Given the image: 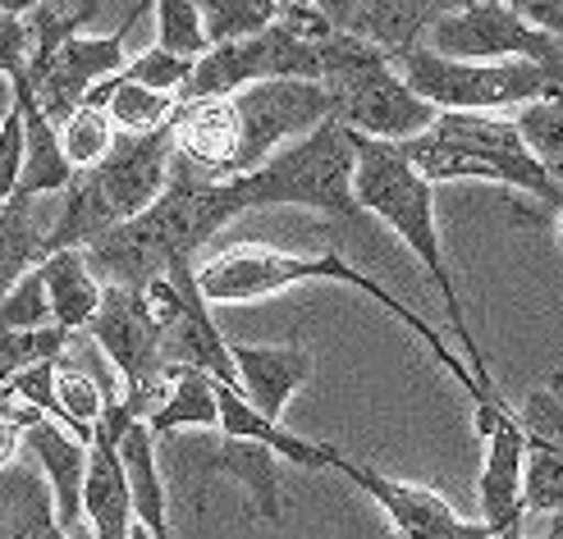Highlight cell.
<instances>
[{
    "mask_svg": "<svg viewBox=\"0 0 563 539\" xmlns=\"http://www.w3.org/2000/svg\"><path fill=\"white\" fill-rule=\"evenodd\" d=\"M247 211V196L239 179H220L207 183L192 169L175 160L170 188L161 192V202L143 211L129 224H115L110 234L88 243V266L106 283H124V289H147L161 274H184L197 270L192 257L220 234L230 220Z\"/></svg>",
    "mask_w": 563,
    "mask_h": 539,
    "instance_id": "6da1fadb",
    "label": "cell"
},
{
    "mask_svg": "<svg viewBox=\"0 0 563 539\" xmlns=\"http://www.w3.org/2000/svg\"><path fill=\"white\" fill-rule=\"evenodd\" d=\"M317 279H330V283H349V289L357 293H367L372 302H380L385 311L399 325H408L421 344L431 348V357L444 366L449 375H454L463 389H467V398L472 407H482V403H495L499 393L486 389L482 380L472 375V366L444 344V338L417 316L412 306H404L399 297H394L385 283H376L372 274H362L353 270L340 251H321V257H289V251H275V247H262V243H239V247H224L216 251L211 261L197 266V283H202V297L207 302H257V297H271L279 289H294V283H317Z\"/></svg>",
    "mask_w": 563,
    "mask_h": 539,
    "instance_id": "7a4b0ae2",
    "label": "cell"
},
{
    "mask_svg": "<svg viewBox=\"0 0 563 539\" xmlns=\"http://www.w3.org/2000/svg\"><path fill=\"white\" fill-rule=\"evenodd\" d=\"M353 147H357V206L367 215H376V220H385L389 229L404 238V247L421 261V270L431 274V283L444 297L449 321H454L463 361L472 366V375L482 380L486 389H495L490 366H486L482 348H476V338H472L459 283L444 266V247H440V229H435V183L421 179L417 169L399 156L394 142H376V137L353 133Z\"/></svg>",
    "mask_w": 563,
    "mask_h": 539,
    "instance_id": "3957f363",
    "label": "cell"
},
{
    "mask_svg": "<svg viewBox=\"0 0 563 539\" xmlns=\"http://www.w3.org/2000/svg\"><path fill=\"white\" fill-rule=\"evenodd\" d=\"M175 175V128L156 133H120L115 151L101 165L78 169L60 192V215L51 224L46 257L65 247H88L115 224H129L161 202Z\"/></svg>",
    "mask_w": 563,
    "mask_h": 539,
    "instance_id": "277c9868",
    "label": "cell"
},
{
    "mask_svg": "<svg viewBox=\"0 0 563 539\" xmlns=\"http://www.w3.org/2000/svg\"><path fill=\"white\" fill-rule=\"evenodd\" d=\"M394 147L431 183L482 179V183H504V188L531 192L550 206L563 202V188L550 179V169L531 156V147L518 133V120H504L495 110H440L427 133L394 142Z\"/></svg>",
    "mask_w": 563,
    "mask_h": 539,
    "instance_id": "5b68a950",
    "label": "cell"
},
{
    "mask_svg": "<svg viewBox=\"0 0 563 539\" xmlns=\"http://www.w3.org/2000/svg\"><path fill=\"white\" fill-rule=\"evenodd\" d=\"M325 88L334 97V124L376 142H408L435 124L440 110L421 101L394 55L357 33L325 37Z\"/></svg>",
    "mask_w": 563,
    "mask_h": 539,
    "instance_id": "8992f818",
    "label": "cell"
},
{
    "mask_svg": "<svg viewBox=\"0 0 563 539\" xmlns=\"http://www.w3.org/2000/svg\"><path fill=\"white\" fill-rule=\"evenodd\" d=\"M247 211L302 206L321 215H357V147L344 124L325 120L307 137L279 147L262 169L239 175Z\"/></svg>",
    "mask_w": 563,
    "mask_h": 539,
    "instance_id": "52a82bcc",
    "label": "cell"
},
{
    "mask_svg": "<svg viewBox=\"0 0 563 539\" xmlns=\"http://www.w3.org/2000/svg\"><path fill=\"white\" fill-rule=\"evenodd\" d=\"M408 88L435 110H509L563 92V65L541 60H449L431 46L394 55Z\"/></svg>",
    "mask_w": 563,
    "mask_h": 539,
    "instance_id": "ba28073f",
    "label": "cell"
},
{
    "mask_svg": "<svg viewBox=\"0 0 563 539\" xmlns=\"http://www.w3.org/2000/svg\"><path fill=\"white\" fill-rule=\"evenodd\" d=\"M275 78H325V37H312L294 27L289 19L271 23L266 33L243 37V42H220L202 60L192 65L188 88L179 101H207V97H234L252 82H275Z\"/></svg>",
    "mask_w": 563,
    "mask_h": 539,
    "instance_id": "9c48e42d",
    "label": "cell"
},
{
    "mask_svg": "<svg viewBox=\"0 0 563 539\" xmlns=\"http://www.w3.org/2000/svg\"><path fill=\"white\" fill-rule=\"evenodd\" d=\"M92 344L115 366L124 380V403L137 420H147L152 407L161 403L165 389V366H170V338L143 289H124V283H106V297L97 321L82 329Z\"/></svg>",
    "mask_w": 563,
    "mask_h": 539,
    "instance_id": "30bf717a",
    "label": "cell"
},
{
    "mask_svg": "<svg viewBox=\"0 0 563 539\" xmlns=\"http://www.w3.org/2000/svg\"><path fill=\"white\" fill-rule=\"evenodd\" d=\"M239 105V124H243V147L234 179L262 169L279 147L307 137L334 120V97L325 82H307V78H275V82H252V88L234 92Z\"/></svg>",
    "mask_w": 563,
    "mask_h": 539,
    "instance_id": "8fae6325",
    "label": "cell"
},
{
    "mask_svg": "<svg viewBox=\"0 0 563 539\" xmlns=\"http://www.w3.org/2000/svg\"><path fill=\"white\" fill-rule=\"evenodd\" d=\"M431 50L449 60H541L563 65V37L531 27L504 0H476V5L449 14L431 27Z\"/></svg>",
    "mask_w": 563,
    "mask_h": 539,
    "instance_id": "7c38bea8",
    "label": "cell"
},
{
    "mask_svg": "<svg viewBox=\"0 0 563 539\" xmlns=\"http://www.w3.org/2000/svg\"><path fill=\"white\" fill-rule=\"evenodd\" d=\"M133 23H137V10L124 14V23L115 27V33H92V37L78 33V37H69L60 50H55L46 65L27 69V74H33L37 101H42L46 115L55 120V128H60L74 110L92 97L97 82H106V78H115V74L129 69V50L124 46H129Z\"/></svg>",
    "mask_w": 563,
    "mask_h": 539,
    "instance_id": "4fadbf2b",
    "label": "cell"
},
{
    "mask_svg": "<svg viewBox=\"0 0 563 539\" xmlns=\"http://www.w3.org/2000/svg\"><path fill=\"white\" fill-rule=\"evenodd\" d=\"M106 380V412L97 420V435L88 443V485H82V517H88L92 539H133V490H129V471L120 458V439L137 420L129 403L115 393V384Z\"/></svg>",
    "mask_w": 563,
    "mask_h": 539,
    "instance_id": "5bb4252c",
    "label": "cell"
},
{
    "mask_svg": "<svg viewBox=\"0 0 563 539\" xmlns=\"http://www.w3.org/2000/svg\"><path fill=\"white\" fill-rule=\"evenodd\" d=\"M476 430L486 439V467L476 480V494H482V521L504 535L527 521V498H522V475H527V435L518 412L495 398L476 407Z\"/></svg>",
    "mask_w": 563,
    "mask_h": 539,
    "instance_id": "9a60e30c",
    "label": "cell"
},
{
    "mask_svg": "<svg viewBox=\"0 0 563 539\" xmlns=\"http://www.w3.org/2000/svg\"><path fill=\"white\" fill-rule=\"evenodd\" d=\"M340 475H349L357 490H367L380 503V513L389 517L399 539H495V530L486 521H463L454 507L427 485H408V480L380 475L376 467L353 462V458L340 462Z\"/></svg>",
    "mask_w": 563,
    "mask_h": 539,
    "instance_id": "2e32d148",
    "label": "cell"
},
{
    "mask_svg": "<svg viewBox=\"0 0 563 539\" xmlns=\"http://www.w3.org/2000/svg\"><path fill=\"white\" fill-rule=\"evenodd\" d=\"M170 128H175V160L184 169H192V175L207 183L234 179L239 147H243V124H239L234 97L179 101Z\"/></svg>",
    "mask_w": 563,
    "mask_h": 539,
    "instance_id": "e0dca14e",
    "label": "cell"
},
{
    "mask_svg": "<svg viewBox=\"0 0 563 539\" xmlns=\"http://www.w3.org/2000/svg\"><path fill=\"white\" fill-rule=\"evenodd\" d=\"M27 452L37 458L46 485L55 494V517L60 526L82 539L88 530V517H82V485H88V443L78 435H69L65 425H55L51 416H33L27 420Z\"/></svg>",
    "mask_w": 563,
    "mask_h": 539,
    "instance_id": "ac0fdd59",
    "label": "cell"
},
{
    "mask_svg": "<svg viewBox=\"0 0 563 539\" xmlns=\"http://www.w3.org/2000/svg\"><path fill=\"white\" fill-rule=\"evenodd\" d=\"M216 398H220V430L230 435V439L266 443V448H275L285 462H294V467H302V471H340V462H344L340 448H334V443H312V439L285 430L279 420H271V416H262L257 407H252L243 389L216 380Z\"/></svg>",
    "mask_w": 563,
    "mask_h": 539,
    "instance_id": "d6986e66",
    "label": "cell"
},
{
    "mask_svg": "<svg viewBox=\"0 0 563 539\" xmlns=\"http://www.w3.org/2000/svg\"><path fill=\"white\" fill-rule=\"evenodd\" d=\"M239 389L262 416L279 420L294 393L312 380V357L302 348H252V344H230Z\"/></svg>",
    "mask_w": 563,
    "mask_h": 539,
    "instance_id": "ffe728a7",
    "label": "cell"
},
{
    "mask_svg": "<svg viewBox=\"0 0 563 539\" xmlns=\"http://www.w3.org/2000/svg\"><path fill=\"white\" fill-rule=\"evenodd\" d=\"M152 435L165 439L175 430H211L220 425V398H216V375L192 361H170L165 366V389L161 403L147 416Z\"/></svg>",
    "mask_w": 563,
    "mask_h": 539,
    "instance_id": "44dd1931",
    "label": "cell"
},
{
    "mask_svg": "<svg viewBox=\"0 0 563 539\" xmlns=\"http://www.w3.org/2000/svg\"><path fill=\"white\" fill-rule=\"evenodd\" d=\"M467 5H476V0H362L353 33L385 46L389 55H404L417 46L421 33H431L440 19Z\"/></svg>",
    "mask_w": 563,
    "mask_h": 539,
    "instance_id": "7402d4cb",
    "label": "cell"
},
{
    "mask_svg": "<svg viewBox=\"0 0 563 539\" xmlns=\"http://www.w3.org/2000/svg\"><path fill=\"white\" fill-rule=\"evenodd\" d=\"M0 539H74L55 517V494L33 467L0 471Z\"/></svg>",
    "mask_w": 563,
    "mask_h": 539,
    "instance_id": "603a6c76",
    "label": "cell"
},
{
    "mask_svg": "<svg viewBox=\"0 0 563 539\" xmlns=\"http://www.w3.org/2000/svg\"><path fill=\"white\" fill-rule=\"evenodd\" d=\"M279 452L266 443H252V439H230L224 435L220 448L211 452L207 475H230L247 490L252 503V517H262L266 526L285 521V498H279V471H275Z\"/></svg>",
    "mask_w": 563,
    "mask_h": 539,
    "instance_id": "cb8c5ba5",
    "label": "cell"
},
{
    "mask_svg": "<svg viewBox=\"0 0 563 539\" xmlns=\"http://www.w3.org/2000/svg\"><path fill=\"white\" fill-rule=\"evenodd\" d=\"M37 270H42V279H46V297H51L55 325L82 334V329L97 321L101 297H106V289L97 283V274H92V266H88V251H82V247L51 251V257H46Z\"/></svg>",
    "mask_w": 563,
    "mask_h": 539,
    "instance_id": "d4e9b609",
    "label": "cell"
},
{
    "mask_svg": "<svg viewBox=\"0 0 563 539\" xmlns=\"http://www.w3.org/2000/svg\"><path fill=\"white\" fill-rule=\"evenodd\" d=\"M120 458L129 471V490H133V517L152 530V539H175L170 535V490L161 480V462H156V435L147 420H133L124 439H120Z\"/></svg>",
    "mask_w": 563,
    "mask_h": 539,
    "instance_id": "484cf974",
    "label": "cell"
},
{
    "mask_svg": "<svg viewBox=\"0 0 563 539\" xmlns=\"http://www.w3.org/2000/svg\"><path fill=\"white\" fill-rule=\"evenodd\" d=\"M46 238L51 224L37 215V196L14 192L0 211V297H10L46 261Z\"/></svg>",
    "mask_w": 563,
    "mask_h": 539,
    "instance_id": "4316f807",
    "label": "cell"
},
{
    "mask_svg": "<svg viewBox=\"0 0 563 539\" xmlns=\"http://www.w3.org/2000/svg\"><path fill=\"white\" fill-rule=\"evenodd\" d=\"M82 105H101L106 115L115 120L120 133H156V128H170L175 110H179V97L143 88V82L129 78V74H115V78L97 82L92 97Z\"/></svg>",
    "mask_w": 563,
    "mask_h": 539,
    "instance_id": "83f0119b",
    "label": "cell"
},
{
    "mask_svg": "<svg viewBox=\"0 0 563 539\" xmlns=\"http://www.w3.org/2000/svg\"><path fill=\"white\" fill-rule=\"evenodd\" d=\"M97 10H101V0H42L27 14V27H33V69L46 65L69 37H78Z\"/></svg>",
    "mask_w": 563,
    "mask_h": 539,
    "instance_id": "f1b7e54d",
    "label": "cell"
},
{
    "mask_svg": "<svg viewBox=\"0 0 563 539\" xmlns=\"http://www.w3.org/2000/svg\"><path fill=\"white\" fill-rule=\"evenodd\" d=\"M82 344V334L65 329V325H42V329H14L0 334V384H10L19 371L37 361H60L69 357V348Z\"/></svg>",
    "mask_w": 563,
    "mask_h": 539,
    "instance_id": "f546056e",
    "label": "cell"
},
{
    "mask_svg": "<svg viewBox=\"0 0 563 539\" xmlns=\"http://www.w3.org/2000/svg\"><path fill=\"white\" fill-rule=\"evenodd\" d=\"M115 142H120V128L101 105H78L74 115L60 124V147H65V160L74 169L101 165L110 151H115Z\"/></svg>",
    "mask_w": 563,
    "mask_h": 539,
    "instance_id": "4dcf8cb0",
    "label": "cell"
},
{
    "mask_svg": "<svg viewBox=\"0 0 563 539\" xmlns=\"http://www.w3.org/2000/svg\"><path fill=\"white\" fill-rule=\"evenodd\" d=\"M207 14V37L211 46L220 42H243L266 33L271 23H279V0H197Z\"/></svg>",
    "mask_w": 563,
    "mask_h": 539,
    "instance_id": "1f68e13d",
    "label": "cell"
},
{
    "mask_svg": "<svg viewBox=\"0 0 563 539\" xmlns=\"http://www.w3.org/2000/svg\"><path fill=\"white\" fill-rule=\"evenodd\" d=\"M518 133L531 147V156L550 169V179L563 188V92L522 105L518 110Z\"/></svg>",
    "mask_w": 563,
    "mask_h": 539,
    "instance_id": "d6a6232c",
    "label": "cell"
},
{
    "mask_svg": "<svg viewBox=\"0 0 563 539\" xmlns=\"http://www.w3.org/2000/svg\"><path fill=\"white\" fill-rule=\"evenodd\" d=\"M60 403H65V425L69 435H78L82 443H92L97 420L106 412V380H97L82 366H69V357H60Z\"/></svg>",
    "mask_w": 563,
    "mask_h": 539,
    "instance_id": "836d02e7",
    "label": "cell"
},
{
    "mask_svg": "<svg viewBox=\"0 0 563 539\" xmlns=\"http://www.w3.org/2000/svg\"><path fill=\"white\" fill-rule=\"evenodd\" d=\"M156 46L179 50L188 60H202L211 50L202 5L197 0H156Z\"/></svg>",
    "mask_w": 563,
    "mask_h": 539,
    "instance_id": "e575fe53",
    "label": "cell"
},
{
    "mask_svg": "<svg viewBox=\"0 0 563 539\" xmlns=\"http://www.w3.org/2000/svg\"><path fill=\"white\" fill-rule=\"evenodd\" d=\"M527 513H559L563 507V452L545 443H527V475H522Z\"/></svg>",
    "mask_w": 563,
    "mask_h": 539,
    "instance_id": "d590c367",
    "label": "cell"
},
{
    "mask_svg": "<svg viewBox=\"0 0 563 539\" xmlns=\"http://www.w3.org/2000/svg\"><path fill=\"white\" fill-rule=\"evenodd\" d=\"M10 398L23 403V407H33L42 416H51L55 425H65V403H60V361H37V366H27V371H19L10 384ZM69 430V425H65Z\"/></svg>",
    "mask_w": 563,
    "mask_h": 539,
    "instance_id": "8d00e7d4",
    "label": "cell"
},
{
    "mask_svg": "<svg viewBox=\"0 0 563 539\" xmlns=\"http://www.w3.org/2000/svg\"><path fill=\"white\" fill-rule=\"evenodd\" d=\"M527 443H545L563 452V375H554L545 389H537L518 412Z\"/></svg>",
    "mask_w": 563,
    "mask_h": 539,
    "instance_id": "74e56055",
    "label": "cell"
},
{
    "mask_svg": "<svg viewBox=\"0 0 563 539\" xmlns=\"http://www.w3.org/2000/svg\"><path fill=\"white\" fill-rule=\"evenodd\" d=\"M55 325L51 316V297H46V279L42 270L27 274L10 297H0V334H14V329H42Z\"/></svg>",
    "mask_w": 563,
    "mask_h": 539,
    "instance_id": "f35d334b",
    "label": "cell"
},
{
    "mask_svg": "<svg viewBox=\"0 0 563 539\" xmlns=\"http://www.w3.org/2000/svg\"><path fill=\"white\" fill-rule=\"evenodd\" d=\"M192 65H197V60H188V55H179V50L152 46V50H143V55H133L124 74L137 78L143 88H156V92L179 97V92L188 88V78H192Z\"/></svg>",
    "mask_w": 563,
    "mask_h": 539,
    "instance_id": "ab89813d",
    "label": "cell"
},
{
    "mask_svg": "<svg viewBox=\"0 0 563 539\" xmlns=\"http://www.w3.org/2000/svg\"><path fill=\"white\" fill-rule=\"evenodd\" d=\"M23 165H27V120H23V105L14 97V110L0 124V196L19 192V179H23Z\"/></svg>",
    "mask_w": 563,
    "mask_h": 539,
    "instance_id": "60d3db41",
    "label": "cell"
},
{
    "mask_svg": "<svg viewBox=\"0 0 563 539\" xmlns=\"http://www.w3.org/2000/svg\"><path fill=\"white\" fill-rule=\"evenodd\" d=\"M33 69V27L23 14H0V74L19 78Z\"/></svg>",
    "mask_w": 563,
    "mask_h": 539,
    "instance_id": "b9f144b4",
    "label": "cell"
},
{
    "mask_svg": "<svg viewBox=\"0 0 563 539\" xmlns=\"http://www.w3.org/2000/svg\"><path fill=\"white\" fill-rule=\"evenodd\" d=\"M37 412L23 407L19 416H0V471H10L23 462V448H27V420Z\"/></svg>",
    "mask_w": 563,
    "mask_h": 539,
    "instance_id": "7bdbcfd3",
    "label": "cell"
},
{
    "mask_svg": "<svg viewBox=\"0 0 563 539\" xmlns=\"http://www.w3.org/2000/svg\"><path fill=\"white\" fill-rule=\"evenodd\" d=\"M514 14H522L531 27L563 37V0H504Z\"/></svg>",
    "mask_w": 563,
    "mask_h": 539,
    "instance_id": "ee69618b",
    "label": "cell"
},
{
    "mask_svg": "<svg viewBox=\"0 0 563 539\" xmlns=\"http://www.w3.org/2000/svg\"><path fill=\"white\" fill-rule=\"evenodd\" d=\"M10 110H14V78L0 74V124H5Z\"/></svg>",
    "mask_w": 563,
    "mask_h": 539,
    "instance_id": "f6af8a7d",
    "label": "cell"
},
{
    "mask_svg": "<svg viewBox=\"0 0 563 539\" xmlns=\"http://www.w3.org/2000/svg\"><path fill=\"white\" fill-rule=\"evenodd\" d=\"M42 0H0V14H33Z\"/></svg>",
    "mask_w": 563,
    "mask_h": 539,
    "instance_id": "bcb514c9",
    "label": "cell"
},
{
    "mask_svg": "<svg viewBox=\"0 0 563 539\" xmlns=\"http://www.w3.org/2000/svg\"><path fill=\"white\" fill-rule=\"evenodd\" d=\"M317 0H279V10H312Z\"/></svg>",
    "mask_w": 563,
    "mask_h": 539,
    "instance_id": "7dc6e473",
    "label": "cell"
},
{
    "mask_svg": "<svg viewBox=\"0 0 563 539\" xmlns=\"http://www.w3.org/2000/svg\"><path fill=\"white\" fill-rule=\"evenodd\" d=\"M537 539H563V521H550V530H545V535H537Z\"/></svg>",
    "mask_w": 563,
    "mask_h": 539,
    "instance_id": "c3c4849f",
    "label": "cell"
},
{
    "mask_svg": "<svg viewBox=\"0 0 563 539\" xmlns=\"http://www.w3.org/2000/svg\"><path fill=\"white\" fill-rule=\"evenodd\" d=\"M527 526V521H522ZM522 526H514V530H504V535H495V539H527V530Z\"/></svg>",
    "mask_w": 563,
    "mask_h": 539,
    "instance_id": "681fc988",
    "label": "cell"
},
{
    "mask_svg": "<svg viewBox=\"0 0 563 539\" xmlns=\"http://www.w3.org/2000/svg\"><path fill=\"white\" fill-rule=\"evenodd\" d=\"M133 539H152V530H147L143 521H133Z\"/></svg>",
    "mask_w": 563,
    "mask_h": 539,
    "instance_id": "f907efd6",
    "label": "cell"
},
{
    "mask_svg": "<svg viewBox=\"0 0 563 539\" xmlns=\"http://www.w3.org/2000/svg\"><path fill=\"white\" fill-rule=\"evenodd\" d=\"M559 247H563V215H559Z\"/></svg>",
    "mask_w": 563,
    "mask_h": 539,
    "instance_id": "816d5d0a",
    "label": "cell"
}]
</instances>
